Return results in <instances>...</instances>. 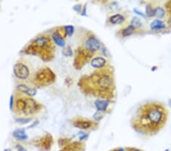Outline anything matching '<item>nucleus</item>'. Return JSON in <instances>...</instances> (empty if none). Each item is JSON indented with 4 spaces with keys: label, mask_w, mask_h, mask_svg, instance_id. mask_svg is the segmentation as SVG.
<instances>
[{
    "label": "nucleus",
    "mask_w": 171,
    "mask_h": 151,
    "mask_svg": "<svg viewBox=\"0 0 171 151\" xmlns=\"http://www.w3.org/2000/svg\"><path fill=\"white\" fill-rule=\"evenodd\" d=\"M164 112L159 105H148L141 115L140 124L145 127H155L164 121Z\"/></svg>",
    "instance_id": "1"
},
{
    "label": "nucleus",
    "mask_w": 171,
    "mask_h": 151,
    "mask_svg": "<svg viewBox=\"0 0 171 151\" xmlns=\"http://www.w3.org/2000/svg\"><path fill=\"white\" fill-rule=\"evenodd\" d=\"M14 73L18 79L25 80L29 76L30 71L27 66L21 63H18V64H15L14 67Z\"/></svg>",
    "instance_id": "2"
},
{
    "label": "nucleus",
    "mask_w": 171,
    "mask_h": 151,
    "mask_svg": "<svg viewBox=\"0 0 171 151\" xmlns=\"http://www.w3.org/2000/svg\"><path fill=\"white\" fill-rule=\"evenodd\" d=\"M111 83H112V80H111L110 77L107 75H104V76L98 79V86L102 90L108 89L111 86Z\"/></svg>",
    "instance_id": "3"
},
{
    "label": "nucleus",
    "mask_w": 171,
    "mask_h": 151,
    "mask_svg": "<svg viewBox=\"0 0 171 151\" xmlns=\"http://www.w3.org/2000/svg\"><path fill=\"white\" fill-rule=\"evenodd\" d=\"M86 47L90 51L94 52V51L99 50L100 42L95 37H90L89 39L87 40L86 41Z\"/></svg>",
    "instance_id": "4"
},
{
    "label": "nucleus",
    "mask_w": 171,
    "mask_h": 151,
    "mask_svg": "<svg viewBox=\"0 0 171 151\" xmlns=\"http://www.w3.org/2000/svg\"><path fill=\"white\" fill-rule=\"evenodd\" d=\"M18 90H19L21 93H24L27 94L28 96H34L37 94V90L36 89L34 88H31L29 86H26V85H18Z\"/></svg>",
    "instance_id": "5"
},
{
    "label": "nucleus",
    "mask_w": 171,
    "mask_h": 151,
    "mask_svg": "<svg viewBox=\"0 0 171 151\" xmlns=\"http://www.w3.org/2000/svg\"><path fill=\"white\" fill-rule=\"evenodd\" d=\"M37 104L33 99H25V106L24 111H26V113H30V112H33L34 110L36 109Z\"/></svg>",
    "instance_id": "6"
},
{
    "label": "nucleus",
    "mask_w": 171,
    "mask_h": 151,
    "mask_svg": "<svg viewBox=\"0 0 171 151\" xmlns=\"http://www.w3.org/2000/svg\"><path fill=\"white\" fill-rule=\"evenodd\" d=\"M105 63H106V60L104 58L100 57H95L91 61V66L95 68H101L104 66Z\"/></svg>",
    "instance_id": "7"
},
{
    "label": "nucleus",
    "mask_w": 171,
    "mask_h": 151,
    "mask_svg": "<svg viewBox=\"0 0 171 151\" xmlns=\"http://www.w3.org/2000/svg\"><path fill=\"white\" fill-rule=\"evenodd\" d=\"M13 137L19 140H25L28 138V135L25 133V130H22V129L15 130L13 132Z\"/></svg>",
    "instance_id": "8"
},
{
    "label": "nucleus",
    "mask_w": 171,
    "mask_h": 151,
    "mask_svg": "<svg viewBox=\"0 0 171 151\" xmlns=\"http://www.w3.org/2000/svg\"><path fill=\"white\" fill-rule=\"evenodd\" d=\"M108 102L104 100H97L95 102V106H96L97 109H98L99 112L101 111H105L106 109V108L108 107Z\"/></svg>",
    "instance_id": "9"
},
{
    "label": "nucleus",
    "mask_w": 171,
    "mask_h": 151,
    "mask_svg": "<svg viewBox=\"0 0 171 151\" xmlns=\"http://www.w3.org/2000/svg\"><path fill=\"white\" fill-rule=\"evenodd\" d=\"M52 37L54 42L58 46H59V47H64V46L65 45V41H64L63 38H62L58 33H53Z\"/></svg>",
    "instance_id": "10"
},
{
    "label": "nucleus",
    "mask_w": 171,
    "mask_h": 151,
    "mask_svg": "<svg viewBox=\"0 0 171 151\" xmlns=\"http://www.w3.org/2000/svg\"><path fill=\"white\" fill-rule=\"evenodd\" d=\"M48 39L46 37H39L34 41V44L39 47H44L48 44Z\"/></svg>",
    "instance_id": "11"
},
{
    "label": "nucleus",
    "mask_w": 171,
    "mask_h": 151,
    "mask_svg": "<svg viewBox=\"0 0 171 151\" xmlns=\"http://www.w3.org/2000/svg\"><path fill=\"white\" fill-rule=\"evenodd\" d=\"M165 28L164 23L159 19L155 20V21H154L151 24V28H152V30H160V29H163V28Z\"/></svg>",
    "instance_id": "12"
},
{
    "label": "nucleus",
    "mask_w": 171,
    "mask_h": 151,
    "mask_svg": "<svg viewBox=\"0 0 171 151\" xmlns=\"http://www.w3.org/2000/svg\"><path fill=\"white\" fill-rule=\"evenodd\" d=\"M110 21L113 24H121V23L123 22L124 17L122 16V15H119V14H116V15H112V16H111L110 18Z\"/></svg>",
    "instance_id": "13"
},
{
    "label": "nucleus",
    "mask_w": 171,
    "mask_h": 151,
    "mask_svg": "<svg viewBox=\"0 0 171 151\" xmlns=\"http://www.w3.org/2000/svg\"><path fill=\"white\" fill-rule=\"evenodd\" d=\"M164 14H165L164 10L162 8H160V7H158V8H156L155 9H154V15L157 16L158 18H164Z\"/></svg>",
    "instance_id": "14"
},
{
    "label": "nucleus",
    "mask_w": 171,
    "mask_h": 151,
    "mask_svg": "<svg viewBox=\"0 0 171 151\" xmlns=\"http://www.w3.org/2000/svg\"><path fill=\"white\" fill-rule=\"evenodd\" d=\"M134 30H135V28L130 24L129 26H128L127 28H125V29L122 31V35H123V37H127V36L131 35V34L133 33Z\"/></svg>",
    "instance_id": "15"
},
{
    "label": "nucleus",
    "mask_w": 171,
    "mask_h": 151,
    "mask_svg": "<svg viewBox=\"0 0 171 151\" xmlns=\"http://www.w3.org/2000/svg\"><path fill=\"white\" fill-rule=\"evenodd\" d=\"M131 25L133 26L134 28H139V27L142 26V22H141L140 19L139 18H137V17H135L132 20V22H131Z\"/></svg>",
    "instance_id": "16"
},
{
    "label": "nucleus",
    "mask_w": 171,
    "mask_h": 151,
    "mask_svg": "<svg viewBox=\"0 0 171 151\" xmlns=\"http://www.w3.org/2000/svg\"><path fill=\"white\" fill-rule=\"evenodd\" d=\"M91 124L90 122H79L78 124H75V126L78 127H80V128L87 129L91 127Z\"/></svg>",
    "instance_id": "17"
},
{
    "label": "nucleus",
    "mask_w": 171,
    "mask_h": 151,
    "mask_svg": "<svg viewBox=\"0 0 171 151\" xmlns=\"http://www.w3.org/2000/svg\"><path fill=\"white\" fill-rule=\"evenodd\" d=\"M65 29L66 31L67 34L68 36H72V34L74 33V28L72 25H68V26L65 27Z\"/></svg>",
    "instance_id": "18"
},
{
    "label": "nucleus",
    "mask_w": 171,
    "mask_h": 151,
    "mask_svg": "<svg viewBox=\"0 0 171 151\" xmlns=\"http://www.w3.org/2000/svg\"><path fill=\"white\" fill-rule=\"evenodd\" d=\"M62 54L65 56H72V51L71 50V48L69 47H67V48L64 49L62 50Z\"/></svg>",
    "instance_id": "19"
},
{
    "label": "nucleus",
    "mask_w": 171,
    "mask_h": 151,
    "mask_svg": "<svg viewBox=\"0 0 171 151\" xmlns=\"http://www.w3.org/2000/svg\"><path fill=\"white\" fill-rule=\"evenodd\" d=\"M146 14L148 16H154V9H152L150 5H148L146 8Z\"/></svg>",
    "instance_id": "20"
},
{
    "label": "nucleus",
    "mask_w": 171,
    "mask_h": 151,
    "mask_svg": "<svg viewBox=\"0 0 171 151\" xmlns=\"http://www.w3.org/2000/svg\"><path fill=\"white\" fill-rule=\"evenodd\" d=\"M16 121L20 124H26V123H28V122L31 121V119L30 118H18V119H16Z\"/></svg>",
    "instance_id": "21"
},
{
    "label": "nucleus",
    "mask_w": 171,
    "mask_h": 151,
    "mask_svg": "<svg viewBox=\"0 0 171 151\" xmlns=\"http://www.w3.org/2000/svg\"><path fill=\"white\" fill-rule=\"evenodd\" d=\"M94 119H96V120H100V119H101L103 118V115L100 114L99 111H98V112H97L96 114L94 115Z\"/></svg>",
    "instance_id": "22"
},
{
    "label": "nucleus",
    "mask_w": 171,
    "mask_h": 151,
    "mask_svg": "<svg viewBox=\"0 0 171 151\" xmlns=\"http://www.w3.org/2000/svg\"><path fill=\"white\" fill-rule=\"evenodd\" d=\"M134 11H135V12L136 14H138V15H141V16H142V17H145V15H144L143 13H142V11H139V10L136 9V8H135V9H134Z\"/></svg>",
    "instance_id": "23"
},
{
    "label": "nucleus",
    "mask_w": 171,
    "mask_h": 151,
    "mask_svg": "<svg viewBox=\"0 0 171 151\" xmlns=\"http://www.w3.org/2000/svg\"><path fill=\"white\" fill-rule=\"evenodd\" d=\"M17 149H18V151H26L25 149H24V148L22 147V146H20V145H17Z\"/></svg>",
    "instance_id": "24"
},
{
    "label": "nucleus",
    "mask_w": 171,
    "mask_h": 151,
    "mask_svg": "<svg viewBox=\"0 0 171 151\" xmlns=\"http://www.w3.org/2000/svg\"><path fill=\"white\" fill-rule=\"evenodd\" d=\"M12 102H13V96H11V99H10V109H12Z\"/></svg>",
    "instance_id": "25"
},
{
    "label": "nucleus",
    "mask_w": 171,
    "mask_h": 151,
    "mask_svg": "<svg viewBox=\"0 0 171 151\" xmlns=\"http://www.w3.org/2000/svg\"><path fill=\"white\" fill-rule=\"evenodd\" d=\"M129 151H141L139 149H130Z\"/></svg>",
    "instance_id": "26"
},
{
    "label": "nucleus",
    "mask_w": 171,
    "mask_h": 151,
    "mask_svg": "<svg viewBox=\"0 0 171 151\" xmlns=\"http://www.w3.org/2000/svg\"><path fill=\"white\" fill-rule=\"evenodd\" d=\"M4 151H11V150L10 149H5Z\"/></svg>",
    "instance_id": "27"
},
{
    "label": "nucleus",
    "mask_w": 171,
    "mask_h": 151,
    "mask_svg": "<svg viewBox=\"0 0 171 151\" xmlns=\"http://www.w3.org/2000/svg\"><path fill=\"white\" fill-rule=\"evenodd\" d=\"M165 151H169V149H166V150H165Z\"/></svg>",
    "instance_id": "28"
}]
</instances>
